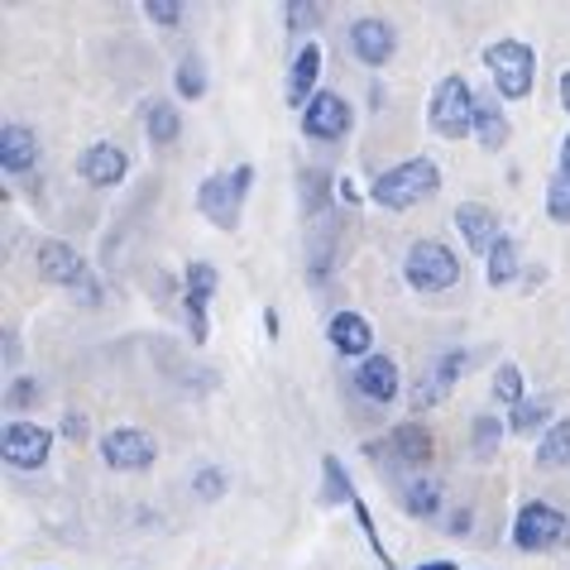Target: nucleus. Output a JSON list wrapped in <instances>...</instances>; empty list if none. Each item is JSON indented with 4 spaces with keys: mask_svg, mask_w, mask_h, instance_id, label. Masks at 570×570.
Returning a JSON list of instances; mask_svg holds the SVG:
<instances>
[{
    "mask_svg": "<svg viewBox=\"0 0 570 570\" xmlns=\"http://www.w3.org/2000/svg\"><path fill=\"white\" fill-rule=\"evenodd\" d=\"M399 49V29L389 20H374V14H364V20L351 24V53L364 62V68H384Z\"/></svg>",
    "mask_w": 570,
    "mask_h": 570,
    "instance_id": "obj_14",
    "label": "nucleus"
},
{
    "mask_svg": "<svg viewBox=\"0 0 570 570\" xmlns=\"http://www.w3.org/2000/svg\"><path fill=\"white\" fill-rule=\"evenodd\" d=\"M509 135H513V125L503 116V106L489 97V91H480V97H474V139H480V149L499 154L509 145Z\"/></svg>",
    "mask_w": 570,
    "mask_h": 570,
    "instance_id": "obj_22",
    "label": "nucleus"
},
{
    "mask_svg": "<svg viewBox=\"0 0 570 570\" xmlns=\"http://www.w3.org/2000/svg\"><path fill=\"white\" fill-rule=\"evenodd\" d=\"M249 183H255V168L249 164H240L235 173H212V178L197 187V212L207 216L216 230H235L240 226V212H245V197H249Z\"/></svg>",
    "mask_w": 570,
    "mask_h": 570,
    "instance_id": "obj_4",
    "label": "nucleus"
},
{
    "mask_svg": "<svg viewBox=\"0 0 570 570\" xmlns=\"http://www.w3.org/2000/svg\"><path fill=\"white\" fill-rule=\"evenodd\" d=\"M389 570H393V566H389Z\"/></svg>",
    "mask_w": 570,
    "mask_h": 570,
    "instance_id": "obj_44",
    "label": "nucleus"
},
{
    "mask_svg": "<svg viewBox=\"0 0 570 570\" xmlns=\"http://www.w3.org/2000/svg\"><path fill=\"white\" fill-rule=\"evenodd\" d=\"M426 125L441 135V139H465L474 135V91L465 77H441L436 91H432V106H426Z\"/></svg>",
    "mask_w": 570,
    "mask_h": 570,
    "instance_id": "obj_5",
    "label": "nucleus"
},
{
    "mask_svg": "<svg viewBox=\"0 0 570 570\" xmlns=\"http://www.w3.org/2000/svg\"><path fill=\"white\" fill-rule=\"evenodd\" d=\"M561 173H570V135L561 139Z\"/></svg>",
    "mask_w": 570,
    "mask_h": 570,
    "instance_id": "obj_42",
    "label": "nucleus"
},
{
    "mask_svg": "<svg viewBox=\"0 0 570 570\" xmlns=\"http://www.w3.org/2000/svg\"><path fill=\"white\" fill-rule=\"evenodd\" d=\"M297 197H303V216L307 220H322L326 207H331V178L322 168H303V178H297Z\"/></svg>",
    "mask_w": 570,
    "mask_h": 570,
    "instance_id": "obj_26",
    "label": "nucleus"
},
{
    "mask_svg": "<svg viewBox=\"0 0 570 570\" xmlns=\"http://www.w3.org/2000/svg\"><path fill=\"white\" fill-rule=\"evenodd\" d=\"M403 509L413 518H436L441 513V480L432 474H417V480L403 484Z\"/></svg>",
    "mask_w": 570,
    "mask_h": 570,
    "instance_id": "obj_25",
    "label": "nucleus"
},
{
    "mask_svg": "<svg viewBox=\"0 0 570 570\" xmlns=\"http://www.w3.org/2000/svg\"><path fill=\"white\" fill-rule=\"evenodd\" d=\"M35 268H39L43 283H53V288H82V283L91 278V274H87V259L77 255L68 240H39Z\"/></svg>",
    "mask_w": 570,
    "mask_h": 570,
    "instance_id": "obj_12",
    "label": "nucleus"
},
{
    "mask_svg": "<svg viewBox=\"0 0 570 570\" xmlns=\"http://www.w3.org/2000/svg\"><path fill=\"white\" fill-rule=\"evenodd\" d=\"M570 537V518L551 503H522L518 518H513V547L518 551H551Z\"/></svg>",
    "mask_w": 570,
    "mask_h": 570,
    "instance_id": "obj_7",
    "label": "nucleus"
},
{
    "mask_svg": "<svg viewBox=\"0 0 570 570\" xmlns=\"http://www.w3.org/2000/svg\"><path fill=\"white\" fill-rule=\"evenodd\" d=\"M547 216L557 220V226H570V173H557V178L547 183Z\"/></svg>",
    "mask_w": 570,
    "mask_h": 570,
    "instance_id": "obj_34",
    "label": "nucleus"
},
{
    "mask_svg": "<svg viewBox=\"0 0 570 570\" xmlns=\"http://www.w3.org/2000/svg\"><path fill=\"white\" fill-rule=\"evenodd\" d=\"M470 522H474V513L465 509V503H461V509H455L451 518H446V532H455V537H465L470 532Z\"/></svg>",
    "mask_w": 570,
    "mask_h": 570,
    "instance_id": "obj_39",
    "label": "nucleus"
},
{
    "mask_svg": "<svg viewBox=\"0 0 570 570\" xmlns=\"http://www.w3.org/2000/svg\"><path fill=\"white\" fill-rule=\"evenodd\" d=\"M173 87H178V97H183V101L207 97V68H202V58H197V53H187V58L178 62V72H173Z\"/></svg>",
    "mask_w": 570,
    "mask_h": 570,
    "instance_id": "obj_31",
    "label": "nucleus"
},
{
    "mask_svg": "<svg viewBox=\"0 0 570 570\" xmlns=\"http://www.w3.org/2000/svg\"><path fill=\"white\" fill-rule=\"evenodd\" d=\"M316 77H322V49L316 43H303L288 68V82H283V101L293 110H307L312 97H316Z\"/></svg>",
    "mask_w": 570,
    "mask_h": 570,
    "instance_id": "obj_18",
    "label": "nucleus"
},
{
    "mask_svg": "<svg viewBox=\"0 0 570 570\" xmlns=\"http://www.w3.org/2000/svg\"><path fill=\"white\" fill-rule=\"evenodd\" d=\"M351 384L360 399H370V403H393L399 399V389H403V379H399V364H393L389 355H370V360H360L355 364V374H351Z\"/></svg>",
    "mask_w": 570,
    "mask_h": 570,
    "instance_id": "obj_15",
    "label": "nucleus"
},
{
    "mask_svg": "<svg viewBox=\"0 0 570 570\" xmlns=\"http://www.w3.org/2000/svg\"><path fill=\"white\" fill-rule=\"evenodd\" d=\"M547 422H551V403L547 399H522L513 413H509V432L528 436V432H542Z\"/></svg>",
    "mask_w": 570,
    "mask_h": 570,
    "instance_id": "obj_30",
    "label": "nucleus"
},
{
    "mask_svg": "<svg viewBox=\"0 0 570 570\" xmlns=\"http://www.w3.org/2000/svg\"><path fill=\"white\" fill-rule=\"evenodd\" d=\"M145 14L158 29H178L183 24V6H178V0H145Z\"/></svg>",
    "mask_w": 570,
    "mask_h": 570,
    "instance_id": "obj_35",
    "label": "nucleus"
},
{
    "mask_svg": "<svg viewBox=\"0 0 570 570\" xmlns=\"http://www.w3.org/2000/svg\"><path fill=\"white\" fill-rule=\"evenodd\" d=\"M58 432L68 436V441H87V417H82V413H68V417H62Z\"/></svg>",
    "mask_w": 570,
    "mask_h": 570,
    "instance_id": "obj_38",
    "label": "nucleus"
},
{
    "mask_svg": "<svg viewBox=\"0 0 570 570\" xmlns=\"http://www.w3.org/2000/svg\"><path fill=\"white\" fill-rule=\"evenodd\" d=\"M355 125V110L351 101L341 97V91H316L312 106L303 110V135L307 139H326V145H336V139L351 135Z\"/></svg>",
    "mask_w": 570,
    "mask_h": 570,
    "instance_id": "obj_11",
    "label": "nucleus"
},
{
    "mask_svg": "<svg viewBox=\"0 0 570 570\" xmlns=\"http://www.w3.org/2000/svg\"><path fill=\"white\" fill-rule=\"evenodd\" d=\"M39 164V139L29 125H6L0 130V168L10 173V178H20V173H35Z\"/></svg>",
    "mask_w": 570,
    "mask_h": 570,
    "instance_id": "obj_21",
    "label": "nucleus"
},
{
    "mask_svg": "<svg viewBox=\"0 0 570 570\" xmlns=\"http://www.w3.org/2000/svg\"><path fill=\"white\" fill-rule=\"evenodd\" d=\"M283 14H288L293 35H312V29H322L326 6H322V0H293V6H283Z\"/></svg>",
    "mask_w": 570,
    "mask_h": 570,
    "instance_id": "obj_32",
    "label": "nucleus"
},
{
    "mask_svg": "<svg viewBox=\"0 0 570 570\" xmlns=\"http://www.w3.org/2000/svg\"><path fill=\"white\" fill-rule=\"evenodd\" d=\"M326 341L336 345V355H355V360H370L374 355V326L364 322L360 312H336V316H331Z\"/></svg>",
    "mask_w": 570,
    "mask_h": 570,
    "instance_id": "obj_20",
    "label": "nucleus"
},
{
    "mask_svg": "<svg viewBox=\"0 0 570 570\" xmlns=\"http://www.w3.org/2000/svg\"><path fill=\"white\" fill-rule=\"evenodd\" d=\"M455 226H461L465 245H470L480 259H489V249L503 240L499 216H494V207H484V202H461V207H455Z\"/></svg>",
    "mask_w": 570,
    "mask_h": 570,
    "instance_id": "obj_16",
    "label": "nucleus"
},
{
    "mask_svg": "<svg viewBox=\"0 0 570 570\" xmlns=\"http://www.w3.org/2000/svg\"><path fill=\"white\" fill-rule=\"evenodd\" d=\"M145 130L158 149L173 145V139L183 135V116H178V106H168V101H149L145 106Z\"/></svg>",
    "mask_w": 570,
    "mask_h": 570,
    "instance_id": "obj_28",
    "label": "nucleus"
},
{
    "mask_svg": "<svg viewBox=\"0 0 570 570\" xmlns=\"http://www.w3.org/2000/svg\"><path fill=\"white\" fill-rule=\"evenodd\" d=\"M53 451V432L39 422H6L0 432V455H6L10 470H43Z\"/></svg>",
    "mask_w": 570,
    "mask_h": 570,
    "instance_id": "obj_10",
    "label": "nucleus"
},
{
    "mask_svg": "<svg viewBox=\"0 0 570 570\" xmlns=\"http://www.w3.org/2000/svg\"><path fill=\"white\" fill-rule=\"evenodd\" d=\"M522 274V255H518V245L503 235V240L489 249V259H484V278H489V288H509V283Z\"/></svg>",
    "mask_w": 570,
    "mask_h": 570,
    "instance_id": "obj_23",
    "label": "nucleus"
},
{
    "mask_svg": "<svg viewBox=\"0 0 570 570\" xmlns=\"http://www.w3.org/2000/svg\"><path fill=\"white\" fill-rule=\"evenodd\" d=\"M436 441L432 432H426L422 422H399L384 441H364V455L379 465H407V470H422L426 461H432Z\"/></svg>",
    "mask_w": 570,
    "mask_h": 570,
    "instance_id": "obj_6",
    "label": "nucleus"
},
{
    "mask_svg": "<svg viewBox=\"0 0 570 570\" xmlns=\"http://www.w3.org/2000/svg\"><path fill=\"white\" fill-rule=\"evenodd\" d=\"M403 278H407V288L426 293V297L451 293L455 283H461V259L441 240H413V249H407V259H403Z\"/></svg>",
    "mask_w": 570,
    "mask_h": 570,
    "instance_id": "obj_3",
    "label": "nucleus"
},
{
    "mask_svg": "<svg viewBox=\"0 0 570 570\" xmlns=\"http://www.w3.org/2000/svg\"><path fill=\"white\" fill-rule=\"evenodd\" d=\"M220 288V274L207 259H193L183 268V312H187V336L193 341H207L212 336V322H207V307Z\"/></svg>",
    "mask_w": 570,
    "mask_h": 570,
    "instance_id": "obj_8",
    "label": "nucleus"
},
{
    "mask_svg": "<svg viewBox=\"0 0 570 570\" xmlns=\"http://www.w3.org/2000/svg\"><path fill=\"white\" fill-rule=\"evenodd\" d=\"M14 360H20V331H6V370H14Z\"/></svg>",
    "mask_w": 570,
    "mask_h": 570,
    "instance_id": "obj_40",
    "label": "nucleus"
},
{
    "mask_svg": "<svg viewBox=\"0 0 570 570\" xmlns=\"http://www.w3.org/2000/svg\"><path fill=\"white\" fill-rule=\"evenodd\" d=\"M35 399H39V384H35V379H14V384H10V407H29Z\"/></svg>",
    "mask_w": 570,
    "mask_h": 570,
    "instance_id": "obj_37",
    "label": "nucleus"
},
{
    "mask_svg": "<svg viewBox=\"0 0 570 570\" xmlns=\"http://www.w3.org/2000/svg\"><path fill=\"white\" fill-rule=\"evenodd\" d=\"M484 68L503 101H528L537 87V53L522 39H499L484 49Z\"/></svg>",
    "mask_w": 570,
    "mask_h": 570,
    "instance_id": "obj_2",
    "label": "nucleus"
},
{
    "mask_svg": "<svg viewBox=\"0 0 570 570\" xmlns=\"http://www.w3.org/2000/svg\"><path fill=\"white\" fill-rule=\"evenodd\" d=\"M77 173H82V183H91V187H120L125 173H130V158H125L120 145H91L77 158Z\"/></svg>",
    "mask_w": 570,
    "mask_h": 570,
    "instance_id": "obj_17",
    "label": "nucleus"
},
{
    "mask_svg": "<svg viewBox=\"0 0 570 570\" xmlns=\"http://www.w3.org/2000/svg\"><path fill=\"white\" fill-rule=\"evenodd\" d=\"M494 399L509 403V407H518L522 399H528V389H522V370H518L513 360H503L499 370H494Z\"/></svg>",
    "mask_w": 570,
    "mask_h": 570,
    "instance_id": "obj_33",
    "label": "nucleus"
},
{
    "mask_svg": "<svg viewBox=\"0 0 570 570\" xmlns=\"http://www.w3.org/2000/svg\"><path fill=\"white\" fill-rule=\"evenodd\" d=\"M465 364H470V351H441L426 370L417 374V384H413V413H426V407H436V403H446L451 399V389L461 384V374H465Z\"/></svg>",
    "mask_w": 570,
    "mask_h": 570,
    "instance_id": "obj_9",
    "label": "nucleus"
},
{
    "mask_svg": "<svg viewBox=\"0 0 570 570\" xmlns=\"http://www.w3.org/2000/svg\"><path fill=\"white\" fill-rule=\"evenodd\" d=\"M561 106H566V110H570V72H566V77H561Z\"/></svg>",
    "mask_w": 570,
    "mask_h": 570,
    "instance_id": "obj_43",
    "label": "nucleus"
},
{
    "mask_svg": "<svg viewBox=\"0 0 570 570\" xmlns=\"http://www.w3.org/2000/svg\"><path fill=\"white\" fill-rule=\"evenodd\" d=\"M436 187H441V168L426 154H413V158H403V164H393L389 173H379L370 183V197H374V207H384V212H413L436 197Z\"/></svg>",
    "mask_w": 570,
    "mask_h": 570,
    "instance_id": "obj_1",
    "label": "nucleus"
},
{
    "mask_svg": "<svg viewBox=\"0 0 570 570\" xmlns=\"http://www.w3.org/2000/svg\"><path fill=\"white\" fill-rule=\"evenodd\" d=\"M503 432H509V422H499L494 413H480L470 422V455L474 461H494L499 446H503Z\"/></svg>",
    "mask_w": 570,
    "mask_h": 570,
    "instance_id": "obj_24",
    "label": "nucleus"
},
{
    "mask_svg": "<svg viewBox=\"0 0 570 570\" xmlns=\"http://www.w3.org/2000/svg\"><path fill=\"white\" fill-rule=\"evenodd\" d=\"M322 499L326 503H355V484H351V470H345L336 455H322Z\"/></svg>",
    "mask_w": 570,
    "mask_h": 570,
    "instance_id": "obj_29",
    "label": "nucleus"
},
{
    "mask_svg": "<svg viewBox=\"0 0 570 570\" xmlns=\"http://www.w3.org/2000/svg\"><path fill=\"white\" fill-rule=\"evenodd\" d=\"M537 465L542 470H566L570 465V417L547 426V436L537 441Z\"/></svg>",
    "mask_w": 570,
    "mask_h": 570,
    "instance_id": "obj_27",
    "label": "nucleus"
},
{
    "mask_svg": "<svg viewBox=\"0 0 570 570\" xmlns=\"http://www.w3.org/2000/svg\"><path fill=\"white\" fill-rule=\"evenodd\" d=\"M154 436L149 432H139V426H116V432H106L101 436V461L110 470H149L154 465Z\"/></svg>",
    "mask_w": 570,
    "mask_h": 570,
    "instance_id": "obj_13",
    "label": "nucleus"
},
{
    "mask_svg": "<svg viewBox=\"0 0 570 570\" xmlns=\"http://www.w3.org/2000/svg\"><path fill=\"white\" fill-rule=\"evenodd\" d=\"M413 570H461L455 561H422V566H413Z\"/></svg>",
    "mask_w": 570,
    "mask_h": 570,
    "instance_id": "obj_41",
    "label": "nucleus"
},
{
    "mask_svg": "<svg viewBox=\"0 0 570 570\" xmlns=\"http://www.w3.org/2000/svg\"><path fill=\"white\" fill-rule=\"evenodd\" d=\"M336 230H341V216H322L312 220L307 230V278L322 288L331 278V268H336Z\"/></svg>",
    "mask_w": 570,
    "mask_h": 570,
    "instance_id": "obj_19",
    "label": "nucleus"
},
{
    "mask_svg": "<svg viewBox=\"0 0 570 570\" xmlns=\"http://www.w3.org/2000/svg\"><path fill=\"white\" fill-rule=\"evenodd\" d=\"M193 489H197V499H220V489H226V474H220L216 465H207V470H197V480H193Z\"/></svg>",
    "mask_w": 570,
    "mask_h": 570,
    "instance_id": "obj_36",
    "label": "nucleus"
}]
</instances>
